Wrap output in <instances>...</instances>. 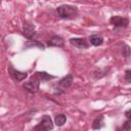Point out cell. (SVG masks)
<instances>
[{
    "instance_id": "obj_2",
    "label": "cell",
    "mask_w": 131,
    "mask_h": 131,
    "mask_svg": "<svg viewBox=\"0 0 131 131\" xmlns=\"http://www.w3.org/2000/svg\"><path fill=\"white\" fill-rule=\"evenodd\" d=\"M39 85H40V79L38 78V76H34L32 77L28 82H26L24 84V88H26L28 91L32 92V93H36L39 89Z\"/></svg>"
},
{
    "instance_id": "obj_15",
    "label": "cell",
    "mask_w": 131,
    "mask_h": 131,
    "mask_svg": "<svg viewBox=\"0 0 131 131\" xmlns=\"http://www.w3.org/2000/svg\"><path fill=\"white\" fill-rule=\"evenodd\" d=\"M130 125H131V123H130V121L128 120V121L125 123V125L123 126V129H125V130H130V128H131Z\"/></svg>"
},
{
    "instance_id": "obj_5",
    "label": "cell",
    "mask_w": 131,
    "mask_h": 131,
    "mask_svg": "<svg viewBox=\"0 0 131 131\" xmlns=\"http://www.w3.org/2000/svg\"><path fill=\"white\" fill-rule=\"evenodd\" d=\"M23 34L26 38L32 40L34 39V37L36 36V31H35V28L33 25L29 24V23H25L24 24V31H23Z\"/></svg>"
},
{
    "instance_id": "obj_7",
    "label": "cell",
    "mask_w": 131,
    "mask_h": 131,
    "mask_svg": "<svg viewBox=\"0 0 131 131\" xmlns=\"http://www.w3.org/2000/svg\"><path fill=\"white\" fill-rule=\"evenodd\" d=\"M72 84H73V75H72V74H69L68 76L63 77V78L58 82V87H60L61 89H67V88H69Z\"/></svg>"
},
{
    "instance_id": "obj_13",
    "label": "cell",
    "mask_w": 131,
    "mask_h": 131,
    "mask_svg": "<svg viewBox=\"0 0 131 131\" xmlns=\"http://www.w3.org/2000/svg\"><path fill=\"white\" fill-rule=\"evenodd\" d=\"M36 75L41 79V80H50V79H53L54 78V76H51V75H49L48 73H46V72H38V73H36Z\"/></svg>"
},
{
    "instance_id": "obj_14",
    "label": "cell",
    "mask_w": 131,
    "mask_h": 131,
    "mask_svg": "<svg viewBox=\"0 0 131 131\" xmlns=\"http://www.w3.org/2000/svg\"><path fill=\"white\" fill-rule=\"evenodd\" d=\"M125 80L127 83L131 82V71L130 70H127L126 73H125Z\"/></svg>"
},
{
    "instance_id": "obj_9",
    "label": "cell",
    "mask_w": 131,
    "mask_h": 131,
    "mask_svg": "<svg viewBox=\"0 0 131 131\" xmlns=\"http://www.w3.org/2000/svg\"><path fill=\"white\" fill-rule=\"evenodd\" d=\"M47 45L48 46H54V47H62L63 46V39L59 36H53L48 40Z\"/></svg>"
},
{
    "instance_id": "obj_6",
    "label": "cell",
    "mask_w": 131,
    "mask_h": 131,
    "mask_svg": "<svg viewBox=\"0 0 131 131\" xmlns=\"http://www.w3.org/2000/svg\"><path fill=\"white\" fill-rule=\"evenodd\" d=\"M70 43L73 46H75V47H77L79 49H86V48H88V43L83 38H72V39H70Z\"/></svg>"
},
{
    "instance_id": "obj_11",
    "label": "cell",
    "mask_w": 131,
    "mask_h": 131,
    "mask_svg": "<svg viewBox=\"0 0 131 131\" xmlns=\"http://www.w3.org/2000/svg\"><path fill=\"white\" fill-rule=\"evenodd\" d=\"M103 125V116H98L92 124V128L93 129H100Z\"/></svg>"
},
{
    "instance_id": "obj_1",
    "label": "cell",
    "mask_w": 131,
    "mask_h": 131,
    "mask_svg": "<svg viewBox=\"0 0 131 131\" xmlns=\"http://www.w3.org/2000/svg\"><path fill=\"white\" fill-rule=\"evenodd\" d=\"M58 15L63 19H73L78 15V9L72 5H61L57 7Z\"/></svg>"
},
{
    "instance_id": "obj_17",
    "label": "cell",
    "mask_w": 131,
    "mask_h": 131,
    "mask_svg": "<svg viewBox=\"0 0 131 131\" xmlns=\"http://www.w3.org/2000/svg\"><path fill=\"white\" fill-rule=\"evenodd\" d=\"M125 115H126V118L129 120V119H130V117H131V116H130V110H128V111L125 113Z\"/></svg>"
},
{
    "instance_id": "obj_12",
    "label": "cell",
    "mask_w": 131,
    "mask_h": 131,
    "mask_svg": "<svg viewBox=\"0 0 131 131\" xmlns=\"http://www.w3.org/2000/svg\"><path fill=\"white\" fill-rule=\"evenodd\" d=\"M67 122V117L63 114H58L55 116V124L57 126H62Z\"/></svg>"
},
{
    "instance_id": "obj_8",
    "label": "cell",
    "mask_w": 131,
    "mask_h": 131,
    "mask_svg": "<svg viewBox=\"0 0 131 131\" xmlns=\"http://www.w3.org/2000/svg\"><path fill=\"white\" fill-rule=\"evenodd\" d=\"M9 73H10V75L14 78V80H16V81H23V80H25V79L27 78V76H28L26 72L16 71V70H14L12 67L9 68Z\"/></svg>"
},
{
    "instance_id": "obj_10",
    "label": "cell",
    "mask_w": 131,
    "mask_h": 131,
    "mask_svg": "<svg viewBox=\"0 0 131 131\" xmlns=\"http://www.w3.org/2000/svg\"><path fill=\"white\" fill-rule=\"evenodd\" d=\"M89 41H90V43L92 45L99 46V45H101L103 43V38H102V36H100L98 34H94V35H91L89 37Z\"/></svg>"
},
{
    "instance_id": "obj_3",
    "label": "cell",
    "mask_w": 131,
    "mask_h": 131,
    "mask_svg": "<svg viewBox=\"0 0 131 131\" xmlns=\"http://www.w3.org/2000/svg\"><path fill=\"white\" fill-rule=\"evenodd\" d=\"M111 24L116 28H126L129 25V19L124 16H112L110 19Z\"/></svg>"
},
{
    "instance_id": "obj_16",
    "label": "cell",
    "mask_w": 131,
    "mask_h": 131,
    "mask_svg": "<svg viewBox=\"0 0 131 131\" xmlns=\"http://www.w3.org/2000/svg\"><path fill=\"white\" fill-rule=\"evenodd\" d=\"M107 71H108V69H104V73L102 74V76H104V75H105V73H107ZM98 73H101V72H100V70L98 71ZM95 77H96V78H101V75H95Z\"/></svg>"
},
{
    "instance_id": "obj_4",
    "label": "cell",
    "mask_w": 131,
    "mask_h": 131,
    "mask_svg": "<svg viewBox=\"0 0 131 131\" xmlns=\"http://www.w3.org/2000/svg\"><path fill=\"white\" fill-rule=\"evenodd\" d=\"M38 129H41V130H52L53 129V123H52V120L49 116L45 115L42 117V120H41V123L35 127V130H38Z\"/></svg>"
}]
</instances>
